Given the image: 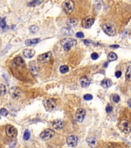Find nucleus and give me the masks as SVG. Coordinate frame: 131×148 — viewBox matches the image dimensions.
<instances>
[{
	"label": "nucleus",
	"mask_w": 131,
	"mask_h": 148,
	"mask_svg": "<svg viewBox=\"0 0 131 148\" xmlns=\"http://www.w3.org/2000/svg\"><path fill=\"white\" fill-rule=\"evenodd\" d=\"M53 127L56 130H61L64 127V122L60 119H57L53 122Z\"/></svg>",
	"instance_id": "obj_14"
},
{
	"label": "nucleus",
	"mask_w": 131,
	"mask_h": 148,
	"mask_svg": "<svg viewBox=\"0 0 131 148\" xmlns=\"http://www.w3.org/2000/svg\"><path fill=\"white\" fill-rule=\"evenodd\" d=\"M121 72L120 71H117L116 73H115V76L117 77V78H119L120 77V76H121Z\"/></svg>",
	"instance_id": "obj_36"
},
{
	"label": "nucleus",
	"mask_w": 131,
	"mask_h": 148,
	"mask_svg": "<svg viewBox=\"0 0 131 148\" xmlns=\"http://www.w3.org/2000/svg\"><path fill=\"white\" fill-rule=\"evenodd\" d=\"M91 42H91V41H89V40H85L84 41V43H85V44L86 45H87V46H89V45H90V44Z\"/></svg>",
	"instance_id": "obj_37"
},
{
	"label": "nucleus",
	"mask_w": 131,
	"mask_h": 148,
	"mask_svg": "<svg viewBox=\"0 0 131 148\" xmlns=\"http://www.w3.org/2000/svg\"><path fill=\"white\" fill-rule=\"evenodd\" d=\"M13 64L17 66H25V62L24 61V60L22 59L21 57H17L15 58L14 60H13Z\"/></svg>",
	"instance_id": "obj_18"
},
{
	"label": "nucleus",
	"mask_w": 131,
	"mask_h": 148,
	"mask_svg": "<svg viewBox=\"0 0 131 148\" xmlns=\"http://www.w3.org/2000/svg\"><path fill=\"white\" fill-rule=\"evenodd\" d=\"M85 115L86 111L82 108H78L75 113V118L77 121L79 122H81L84 120Z\"/></svg>",
	"instance_id": "obj_10"
},
{
	"label": "nucleus",
	"mask_w": 131,
	"mask_h": 148,
	"mask_svg": "<svg viewBox=\"0 0 131 148\" xmlns=\"http://www.w3.org/2000/svg\"><path fill=\"white\" fill-rule=\"evenodd\" d=\"M80 83L83 87H87L90 84V80L88 77L85 76L80 78Z\"/></svg>",
	"instance_id": "obj_16"
},
{
	"label": "nucleus",
	"mask_w": 131,
	"mask_h": 148,
	"mask_svg": "<svg viewBox=\"0 0 131 148\" xmlns=\"http://www.w3.org/2000/svg\"><path fill=\"white\" fill-rule=\"evenodd\" d=\"M1 116H0V119H1Z\"/></svg>",
	"instance_id": "obj_41"
},
{
	"label": "nucleus",
	"mask_w": 131,
	"mask_h": 148,
	"mask_svg": "<svg viewBox=\"0 0 131 148\" xmlns=\"http://www.w3.org/2000/svg\"><path fill=\"white\" fill-rule=\"evenodd\" d=\"M128 105L131 108V98L128 101Z\"/></svg>",
	"instance_id": "obj_39"
},
{
	"label": "nucleus",
	"mask_w": 131,
	"mask_h": 148,
	"mask_svg": "<svg viewBox=\"0 0 131 148\" xmlns=\"http://www.w3.org/2000/svg\"><path fill=\"white\" fill-rule=\"evenodd\" d=\"M45 106L47 111L49 112H52L55 110L56 106L54 100L52 98H49L46 100Z\"/></svg>",
	"instance_id": "obj_9"
},
{
	"label": "nucleus",
	"mask_w": 131,
	"mask_h": 148,
	"mask_svg": "<svg viewBox=\"0 0 131 148\" xmlns=\"http://www.w3.org/2000/svg\"><path fill=\"white\" fill-rule=\"evenodd\" d=\"M42 2V1H33L28 3V6H35L36 5H40Z\"/></svg>",
	"instance_id": "obj_28"
},
{
	"label": "nucleus",
	"mask_w": 131,
	"mask_h": 148,
	"mask_svg": "<svg viewBox=\"0 0 131 148\" xmlns=\"http://www.w3.org/2000/svg\"><path fill=\"white\" fill-rule=\"evenodd\" d=\"M41 41V39L39 38H36V39H28L26 40L25 41V44L27 46H31L34 44H36L40 42Z\"/></svg>",
	"instance_id": "obj_20"
},
{
	"label": "nucleus",
	"mask_w": 131,
	"mask_h": 148,
	"mask_svg": "<svg viewBox=\"0 0 131 148\" xmlns=\"http://www.w3.org/2000/svg\"><path fill=\"white\" fill-rule=\"evenodd\" d=\"M95 21L94 18L92 16H87L82 21V26L85 29L90 28L94 24Z\"/></svg>",
	"instance_id": "obj_5"
},
{
	"label": "nucleus",
	"mask_w": 131,
	"mask_h": 148,
	"mask_svg": "<svg viewBox=\"0 0 131 148\" xmlns=\"http://www.w3.org/2000/svg\"><path fill=\"white\" fill-rule=\"evenodd\" d=\"M52 58V53L50 52L44 53L37 57V61L41 63H47L50 61Z\"/></svg>",
	"instance_id": "obj_6"
},
{
	"label": "nucleus",
	"mask_w": 131,
	"mask_h": 148,
	"mask_svg": "<svg viewBox=\"0 0 131 148\" xmlns=\"http://www.w3.org/2000/svg\"><path fill=\"white\" fill-rule=\"evenodd\" d=\"M54 131L51 129H47L45 130L40 134V138L43 140H48L52 137L54 135Z\"/></svg>",
	"instance_id": "obj_7"
},
{
	"label": "nucleus",
	"mask_w": 131,
	"mask_h": 148,
	"mask_svg": "<svg viewBox=\"0 0 131 148\" xmlns=\"http://www.w3.org/2000/svg\"><path fill=\"white\" fill-rule=\"evenodd\" d=\"M125 78L126 79L129 80V81H131V65L129 66L128 67L126 74H125Z\"/></svg>",
	"instance_id": "obj_25"
},
{
	"label": "nucleus",
	"mask_w": 131,
	"mask_h": 148,
	"mask_svg": "<svg viewBox=\"0 0 131 148\" xmlns=\"http://www.w3.org/2000/svg\"><path fill=\"white\" fill-rule=\"evenodd\" d=\"M5 131L6 135L8 137H15L18 134V131L17 129L11 125H7L6 127Z\"/></svg>",
	"instance_id": "obj_8"
},
{
	"label": "nucleus",
	"mask_w": 131,
	"mask_h": 148,
	"mask_svg": "<svg viewBox=\"0 0 131 148\" xmlns=\"http://www.w3.org/2000/svg\"></svg>",
	"instance_id": "obj_42"
},
{
	"label": "nucleus",
	"mask_w": 131,
	"mask_h": 148,
	"mask_svg": "<svg viewBox=\"0 0 131 148\" xmlns=\"http://www.w3.org/2000/svg\"><path fill=\"white\" fill-rule=\"evenodd\" d=\"M84 99L85 100L87 101H89V100H91L93 99V96L91 94H86L84 96Z\"/></svg>",
	"instance_id": "obj_32"
},
{
	"label": "nucleus",
	"mask_w": 131,
	"mask_h": 148,
	"mask_svg": "<svg viewBox=\"0 0 131 148\" xmlns=\"http://www.w3.org/2000/svg\"><path fill=\"white\" fill-rule=\"evenodd\" d=\"M86 141L88 145L91 148H96L98 146V141L95 137H90L86 139Z\"/></svg>",
	"instance_id": "obj_13"
},
{
	"label": "nucleus",
	"mask_w": 131,
	"mask_h": 148,
	"mask_svg": "<svg viewBox=\"0 0 131 148\" xmlns=\"http://www.w3.org/2000/svg\"><path fill=\"white\" fill-rule=\"evenodd\" d=\"M35 51L32 49H25L23 51V54L25 58H31L35 54Z\"/></svg>",
	"instance_id": "obj_15"
},
{
	"label": "nucleus",
	"mask_w": 131,
	"mask_h": 148,
	"mask_svg": "<svg viewBox=\"0 0 131 148\" xmlns=\"http://www.w3.org/2000/svg\"><path fill=\"white\" fill-rule=\"evenodd\" d=\"M10 93L11 96L14 99H18L21 95V90L17 87H12L10 90Z\"/></svg>",
	"instance_id": "obj_12"
},
{
	"label": "nucleus",
	"mask_w": 131,
	"mask_h": 148,
	"mask_svg": "<svg viewBox=\"0 0 131 148\" xmlns=\"http://www.w3.org/2000/svg\"><path fill=\"white\" fill-rule=\"evenodd\" d=\"M91 57L93 60H97L98 58V55L96 53H92Z\"/></svg>",
	"instance_id": "obj_33"
},
{
	"label": "nucleus",
	"mask_w": 131,
	"mask_h": 148,
	"mask_svg": "<svg viewBox=\"0 0 131 148\" xmlns=\"http://www.w3.org/2000/svg\"><path fill=\"white\" fill-rule=\"evenodd\" d=\"M0 27L3 29H4L6 27V22L5 18H0Z\"/></svg>",
	"instance_id": "obj_30"
},
{
	"label": "nucleus",
	"mask_w": 131,
	"mask_h": 148,
	"mask_svg": "<svg viewBox=\"0 0 131 148\" xmlns=\"http://www.w3.org/2000/svg\"><path fill=\"white\" fill-rule=\"evenodd\" d=\"M112 81L110 79H104L101 82V86L105 88H109L110 86H112Z\"/></svg>",
	"instance_id": "obj_21"
},
{
	"label": "nucleus",
	"mask_w": 131,
	"mask_h": 148,
	"mask_svg": "<svg viewBox=\"0 0 131 148\" xmlns=\"http://www.w3.org/2000/svg\"><path fill=\"white\" fill-rule=\"evenodd\" d=\"M61 32L63 34L66 36H71L73 34V31L69 27H64L61 29Z\"/></svg>",
	"instance_id": "obj_19"
},
{
	"label": "nucleus",
	"mask_w": 131,
	"mask_h": 148,
	"mask_svg": "<svg viewBox=\"0 0 131 148\" xmlns=\"http://www.w3.org/2000/svg\"><path fill=\"white\" fill-rule=\"evenodd\" d=\"M77 41L72 38H65L61 40V44L65 51H69L71 48L76 45Z\"/></svg>",
	"instance_id": "obj_1"
},
{
	"label": "nucleus",
	"mask_w": 131,
	"mask_h": 148,
	"mask_svg": "<svg viewBox=\"0 0 131 148\" xmlns=\"http://www.w3.org/2000/svg\"><path fill=\"white\" fill-rule=\"evenodd\" d=\"M69 67L67 65H62L59 68V71L62 74H65L68 72Z\"/></svg>",
	"instance_id": "obj_26"
},
{
	"label": "nucleus",
	"mask_w": 131,
	"mask_h": 148,
	"mask_svg": "<svg viewBox=\"0 0 131 148\" xmlns=\"http://www.w3.org/2000/svg\"><path fill=\"white\" fill-rule=\"evenodd\" d=\"M9 114L8 111L5 108H2L0 109V115L2 116L6 117Z\"/></svg>",
	"instance_id": "obj_29"
},
{
	"label": "nucleus",
	"mask_w": 131,
	"mask_h": 148,
	"mask_svg": "<svg viewBox=\"0 0 131 148\" xmlns=\"http://www.w3.org/2000/svg\"><path fill=\"white\" fill-rule=\"evenodd\" d=\"M78 138L75 135H70L67 139L68 145L71 147H75L77 144Z\"/></svg>",
	"instance_id": "obj_11"
},
{
	"label": "nucleus",
	"mask_w": 131,
	"mask_h": 148,
	"mask_svg": "<svg viewBox=\"0 0 131 148\" xmlns=\"http://www.w3.org/2000/svg\"><path fill=\"white\" fill-rule=\"evenodd\" d=\"M6 87L5 85L0 84V96L4 95L6 93Z\"/></svg>",
	"instance_id": "obj_24"
},
{
	"label": "nucleus",
	"mask_w": 131,
	"mask_h": 148,
	"mask_svg": "<svg viewBox=\"0 0 131 148\" xmlns=\"http://www.w3.org/2000/svg\"><path fill=\"white\" fill-rule=\"evenodd\" d=\"M110 47H112V48H118L119 47V46L118 45H113L110 46Z\"/></svg>",
	"instance_id": "obj_38"
},
{
	"label": "nucleus",
	"mask_w": 131,
	"mask_h": 148,
	"mask_svg": "<svg viewBox=\"0 0 131 148\" xmlns=\"http://www.w3.org/2000/svg\"><path fill=\"white\" fill-rule=\"evenodd\" d=\"M113 100L115 103H118L120 101V97L117 94H115L113 96Z\"/></svg>",
	"instance_id": "obj_31"
},
{
	"label": "nucleus",
	"mask_w": 131,
	"mask_h": 148,
	"mask_svg": "<svg viewBox=\"0 0 131 148\" xmlns=\"http://www.w3.org/2000/svg\"><path fill=\"white\" fill-rule=\"evenodd\" d=\"M102 29L103 32L109 36H114L116 33L115 27L110 23L103 24L102 26Z\"/></svg>",
	"instance_id": "obj_4"
},
{
	"label": "nucleus",
	"mask_w": 131,
	"mask_h": 148,
	"mask_svg": "<svg viewBox=\"0 0 131 148\" xmlns=\"http://www.w3.org/2000/svg\"><path fill=\"white\" fill-rule=\"evenodd\" d=\"M78 21L77 18H71L67 20L66 21L67 25L69 27H74L78 24Z\"/></svg>",
	"instance_id": "obj_17"
},
{
	"label": "nucleus",
	"mask_w": 131,
	"mask_h": 148,
	"mask_svg": "<svg viewBox=\"0 0 131 148\" xmlns=\"http://www.w3.org/2000/svg\"><path fill=\"white\" fill-rule=\"evenodd\" d=\"M29 30L30 32L34 33L39 31V27L36 25H33L29 27Z\"/></svg>",
	"instance_id": "obj_27"
},
{
	"label": "nucleus",
	"mask_w": 131,
	"mask_h": 148,
	"mask_svg": "<svg viewBox=\"0 0 131 148\" xmlns=\"http://www.w3.org/2000/svg\"><path fill=\"white\" fill-rule=\"evenodd\" d=\"M117 59V56L115 53L111 52L108 56V60L110 62L114 61Z\"/></svg>",
	"instance_id": "obj_22"
},
{
	"label": "nucleus",
	"mask_w": 131,
	"mask_h": 148,
	"mask_svg": "<svg viewBox=\"0 0 131 148\" xmlns=\"http://www.w3.org/2000/svg\"><path fill=\"white\" fill-rule=\"evenodd\" d=\"M76 36L78 38H84V34L82 32H78L76 33Z\"/></svg>",
	"instance_id": "obj_35"
},
{
	"label": "nucleus",
	"mask_w": 131,
	"mask_h": 148,
	"mask_svg": "<svg viewBox=\"0 0 131 148\" xmlns=\"http://www.w3.org/2000/svg\"><path fill=\"white\" fill-rule=\"evenodd\" d=\"M31 136V133L29 131V130L27 129L25 130L24 135H23V139L24 140H28Z\"/></svg>",
	"instance_id": "obj_23"
},
{
	"label": "nucleus",
	"mask_w": 131,
	"mask_h": 148,
	"mask_svg": "<svg viewBox=\"0 0 131 148\" xmlns=\"http://www.w3.org/2000/svg\"><path fill=\"white\" fill-rule=\"evenodd\" d=\"M106 112L107 113H110L113 110V107L112 106L110 105H108V106H107L106 107Z\"/></svg>",
	"instance_id": "obj_34"
},
{
	"label": "nucleus",
	"mask_w": 131,
	"mask_h": 148,
	"mask_svg": "<svg viewBox=\"0 0 131 148\" xmlns=\"http://www.w3.org/2000/svg\"><path fill=\"white\" fill-rule=\"evenodd\" d=\"M119 128L123 133L128 134L131 132V122L125 119L121 120L119 123Z\"/></svg>",
	"instance_id": "obj_2"
},
{
	"label": "nucleus",
	"mask_w": 131,
	"mask_h": 148,
	"mask_svg": "<svg viewBox=\"0 0 131 148\" xmlns=\"http://www.w3.org/2000/svg\"><path fill=\"white\" fill-rule=\"evenodd\" d=\"M63 8L67 14H71L74 9V3L72 1H65L63 3Z\"/></svg>",
	"instance_id": "obj_3"
},
{
	"label": "nucleus",
	"mask_w": 131,
	"mask_h": 148,
	"mask_svg": "<svg viewBox=\"0 0 131 148\" xmlns=\"http://www.w3.org/2000/svg\"><path fill=\"white\" fill-rule=\"evenodd\" d=\"M108 64H109V62H106V63H105V64H104L105 67H107L108 66Z\"/></svg>",
	"instance_id": "obj_40"
}]
</instances>
